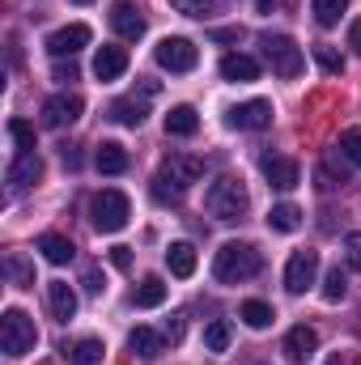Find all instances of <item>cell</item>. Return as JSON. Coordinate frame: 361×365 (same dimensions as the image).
<instances>
[{"label": "cell", "instance_id": "cb8c5ba5", "mask_svg": "<svg viewBox=\"0 0 361 365\" xmlns=\"http://www.w3.org/2000/svg\"><path fill=\"white\" fill-rule=\"evenodd\" d=\"M162 302H166V280L162 276H145L136 284V293H132V306H141V310H153Z\"/></svg>", "mask_w": 361, "mask_h": 365}, {"label": "cell", "instance_id": "ab89813d", "mask_svg": "<svg viewBox=\"0 0 361 365\" xmlns=\"http://www.w3.org/2000/svg\"><path fill=\"white\" fill-rule=\"evenodd\" d=\"M111 264H115L119 272H128V268H132V247H111Z\"/></svg>", "mask_w": 361, "mask_h": 365}, {"label": "cell", "instance_id": "7c38bea8", "mask_svg": "<svg viewBox=\"0 0 361 365\" xmlns=\"http://www.w3.org/2000/svg\"><path fill=\"white\" fill-rule=\"evenodd\" d=\"M315 349H319V331L315 327H306V323H298V327H289V336H285V361L289 365H306L315 357Z\"/></svg>", "mask_w": 361, "mask_h": 365}, {"label": "cell", "instance_id": "2e32d148", "mask_svg": "<svg viewBox=\"0 0 361 365\" xmlns=\"http://www.w3.org/2000/svg\"><path fill=\"white\" fill-rule=\"evenodd\" d=\"M39 179H43V158H39V153H21V158L9 166V187H13V191H26V187H34Z\"/></svg>", "mask_w": 361, "mask_h": 365}, {"label": "cell", "instance_id": "d6a6232c", "mask_svg": "<svg viewBox=\"0 0 361 365\" xmlns=\"http://www.w3.org/2000/svg\"><path fill=\"white\" fill-rule=\"evenodd\" d=\"M345 293H349V276L340 272V268H332L327 280H323V302H340Z\"/></svg>", "mask_w": 361, "mask_h": 365}, {"label": "cell", "instance_id": "74e56055", "mask_svg": "<svg viewBox=\"0 0 361 365\" xmlns=\"http://www.w3.org/2000/svg\"><path fill=\"white\" fill-rule=\"evenodd\" d=\"M345 264H349L353 272H361V234H349V238H345Z\"/></svg>", "mask_w": 361, "mask_h": 365}, {"label": "cell", "instance_id": "83f0119b", "mask_svg": "<svg viewBox=\"0 0 361 365\" xmlns=\"http://www.w3.org/2000/svg\"><path fill=\"white\" fill-rule=\"evenodd\" d=\"M238 319H243L247 327H255V331H264V327H268V323L276 319V314H272V306H268V302H243V310H238Z\"/></svg>", "mask_w": 361, "mask_h": 365}, {"label": "cell", "instance_id": "277c9868", "mask_svg": "<svg viewBox=\"0 0 361 365\" xmlns=\"http://www.w3.org/2000/svg\"><path fill=\"white\" fill-rule=\"evenodd\" d=\"M128 217H132V204H128V195L115 191V187L98 191L90 200V221H93L98 234H119V230L128 225Z\"/></svg>", "mask_w": 361, "mask_h": 365}, {"label": "cell", "instance_id": "3957f363", "mask_svg": "<svg viewBox=\"0 0 361 365\" xmlns=\"http://www.w3.org/2000/svg\"><path fill=\"white\" fill-rule=\"evenodd\" d=\"M204 208H208L217 221H243V217H247V208H251V195H247L243 179L221 175V179L204 191Z\"/></svg>", "mask_w": 361, "mask_h": 365}, {"label": "cell", "instance_id": "f35d334b", "mask_svg": "<svg viewBox=\"0 0 361 365\" xmlns=\"http://www.w3.org/2000/svg\"><path fill=\"white\" fill-rule=\"evenodd\" d=\"M51 77H56V81H64V86H68V81H77V77H81V68H77V64H73V60H68V64H64V60H56V68H51Z\"/></svg>", "mask_w": 361, "mask_h": 365}, {"label": "cell", "instance_id": "603a6c76", "mask_svg": "<svg viewBox=\"0 0 361 365\" xmlns=\"http://www.w3.org/2000/svg\"><path fill=\"white\" fill-rule=\"evenodd\" d=\"M39 251H43V259H47V264H56V268H60V264H68V259L77 255V247H73L64 234H43V238H39Z\"/></svg>", "mask_w": 361, "mask_h": 365}, {"label": "cell", "instance_id": "4dcf8cb0", "mask_svg": "<svg viewBox=\"0 0 361 365\" xmlns=\"http://www.w3.org/2000/svg\"><path fill=\"white\" fill-rule=\"evenodd\" d=\"M336 149H340V158H345L349 166H361V128H345Z\"/></svg>", "mask_w": 361, "mask_h": 365}, {"label": "cell", "instance_id": "836d02e7", "mask_svg": "<svg viewBox=\"0 0 361 365\" xmlns=\"http://www.w3.org/2000/svg\"><path fill=\"white\" fill-rule=\"evenodd\" d=\"M9 136L17 140L21 153H34V128H30L26 119H9Z\"/></svg>", "mask_w": 361, "mask_h": 365}, {"label": "cell", "instance_id": "f1b7e54d", "mask_svg": "<svg viewBox=\"0 0 361 365\" xmlns=\"http://www.w3.org/2000/svg\"><path fill=\"white\" fill-rule=\"evenodd\" d=\"M230 340H234V331H230V323H225V319H217V323H208V327H204V349H208V353H225V349H230Z\"/></svg>", "mask_w": 361, "mask_h": 365}, {"label": "cell", "instance_id": "60d3db41", "mask_svg": "<svg viewBox=\"0 0 361 365\" xmlns=\"http://www.w3.org/2000/svg\"><path fill=\"white\" fill-rule=\"evenodd\" d=\"M162 336H166L171 344H179V340H183V314H171V323H166V331H162Z\"/></svg>", "mask_w": 361, "mask_h": 365}, {"label": "cell", "instance_id": "f546056e", "mask_svg": "<svg viewBox=\"0 0 361 365\" xmlns=\"http://www.w3.org/2000/svg\"><path fill=\"white\" fill-rule=\"evenodd\" d=\"M310 9H315V21H319V26H336V21L345 17L349 0H310Z\"/></svg>", "mask_w": 361, "mask_h": 365}, {"label": "cell", "instance_id": "ac0fdd59", "mask_svg": "<svg viewBox=\"0 0 361 365\" xmlns=\"http://www.w3.org/2000/svg\"><path fill=\"white\" fill-rule=\"evenodd\" d=\"M128 349H132V357H141V361H158V357L166 353V336H158V331H149V327H136V331L128 336Z\"/></svg>", "mask_w": 361, "mask_h": 365}, {"label": "cell", "instance_id": "7bdbcfd3", "mask_svg": "<svg viewBox=\"0 0 361 365\" xmlns=\"http://www.w3.org/2000/svg\"><path fill=\"white\" fill-rule=\"evenodd\" d=\"M213 38H217V43H238V38H243V26H230V30H213Z\"/></svg>", "mask_w": 361, "mask_h": 365}, {"label": "cell", "instance_id": "9a60e30c", "mask_svg": "<svg viewBox=\"0 0 361 365\" xmlns=\"http://www.w3.org/2000/svg\"><path fill=\"white\" fill-rule=\"evenodd\" d=\"M93 73H98V81H119V77L128 73V51H123V47H98Z\"/></svg>", "mask_w": 361, "mask_h": 365}, {"label": "cell", "instance_id": "d590c367", "mask_svg": "<svg viewBox=\"0 0 361 365\" xmlns=\"http://www.w3.org/2000/svg\"><path fill=\"white\" fill-rule=\"evenodd\" d=\"M315 64H319L323 73H332V77L345 73V60H340V51H332V47H315Z\"/></svg>", "mask_w": 361, "mask_h": 365}, {"label": "cell", "instance_id": "7dc6e473", "mask_svg": "<svg viewBox=\"0 0 361 365\" xmlns=\"http://www.w3.org/2000/svg\"><path fill=\"white\" fill-rule=\"evenodd\" d=\"M327 365H349V361H345V357H340V353H336V357H327Z\"/></svg>", "mask_w": 361, "mask_h": 365}, {"label": "cell", "instance_id": "ee69618b", "mask_svg": "<svg viewBox=\"0 0 361 365\" xmlns=\"http://www.w3.org/2000/svg\"><path fill=\"white\" fill-rule=\"evenodd\" d=\"M60 158H64V166H68V170H77V166H81V153H77V145H64V149H60Z\"/></svg>", "mask_w": 361, "mask_h": 365}, {"label": "cell", "instance_id": "5bb4252c", "mask_svg": "<svg viewBox=\"0 0 361 365\" xmlns=\"http://www.w3.org/2000/svg\"><path fill=\"white\" fill-rule=\"evenodd\" d=\"M264 179H268V187H276V191H293L298 182H302V166L293 162V158H264Z\"/></svg>", "mask_w": 361, "mask_h": 365}, {"label": "cell", "instance_id": "1f68e13d", "mask_svg": "<svg viewBox=\"0 0 361 365\" xmlns=\"http://www.w3.org/2000/svg\"><path fill=\"white\" fill-rule=\"evenodd\" d=\"M315 187H319V191H336V187H345V170H336L332 162H319V166H315Z\"/></svg>", "mask_w": 361, "mask_h": 365}, {"label": "cell", "instance_id": "8d00e7d4", "mask_svg": "<svg viewBox=\"0 0 361 365\" xmlns=\"http://www.w3.org/2000/svg\"><path fill=\"white\" fill-rule=\"evenodd\" d=\"M4 272L13 276V284H34V268H30L21 255H9V259H4Z\"/></svg>", "mask_w": 361, "mask_h": 365}, {"label": "cell", "instance_id": "7a4b0ae2", "mask_svg": "<svg viewBox=\"0 0 361 365\" xmlns=\"http://www.w3.org/2000/svg\"><path fill=\"white\" fill-rule=\"evenodd\" d=\"M260 268H264V259H260V251L251 242H225L217 251V259H213V276L221 284H243V280L260 276Z\"/></svg>", "mask_w": 361, "mask_h": 365}, {"label": "cell", "instance_id": "c3c4849f", "mask_svg": "<svg viewBox=\"0 0 361 365\" xmlns=\"http://www.w3.org/2000/svg\"><path fill=\"white\" fill-rule=\"evenodd\" d=\"M73 4H93V0H73Z\"/></svg>", "mask_w": 361, "mask_h": 365}, {"label": "cell", "instance_id": "f6af8a7d", "mask_svg": "<svg viewBox=\"0 0 361 365\" xmlns=\"http://www.w3.org/2000/svg\"><path fill=\"white\" fill-rule=\"evenodd\" d=\"M349 47H353V51L361 56V17L353 21V30H349Z\"/></svg>", "mask_w": 361, "mask_h": 365}, {"label": "cell", "instance_id": "e575fe53", "mask_svg": "<svg viewBox=\"0 0 361 365\" xmlns=\"http://www.w3.org/2000/svg\"><path fill=\"white\" fill-rule=\"evenodd\" d=\"M171 9L183 13V17H208L217 9V0H171Z\"/></svg>", "mask_w": 361, "mask_h": 365}, {"label": "cell", "instance_id": "b9f144b4", "mask_svg": "<svg viewBox=\"0 0 361 365\" xmlns=\"http://www.w3.org/2000/svg\"><path fill=\"white\" fill-rule=\"evenodd\" d=\"M102 289H106V280L98 276V268H90V272H86V293H93V297H98Z\"/></svg>", "mask_w": 361, "mask_h": 365}, {"label": "cell", "instance_id": "8fae6325", "mask_svg": "<svg viewBox=\"0 0 361 365\" xmlns=\"http://www.w3.org/2000/svg\"><path fill=\"white\" fill-rule=\"evenodd\" d=\"M81 110H86V102H81L77 93H51V98L43 102V123H47V128H68V123L81 119Z\"/></svg>", "mask_w": 361, "mask_h": 365}, {"label": "cell", "instance_id": "8992f818", "mask_svg": "<svg viewBox=\"0 0 361 365\" xmlns=\"http://www.w3.org/2000/svg\"><path fill=\"white\" fill-rule=\"evenodd\" d=\"M260 47H264V60L272 64L276 77H298L306 68V56L289 34H272L268 30V34H260Z\"/></svg>", "mask_w": 361, "mask_h": 365}, {"label": "cell", "instance_id": "e0dca14e", "mask_svg": "<svg viewBox=\"0 0 361 365\" xmlns=\"http://www.w3.org/2000/svg\"><path fill=\"white\" fill-rule=\"evenodd\" d=\"M47 306H51V314H56L60 323H68V319L77 314V293H73V284H68V280H51V284H47Z\"/></svg>", "mask_w": 361, "mask_h": 365}, {"label": "cell", "instance_id": "9c48e42d", "mask_svg": "<svg viewBox=\"0 0 361 365\" xmlns=\"http://www.w3.org/2000/svg\"><path fill=\"white\" fill-rule=\"evenodd\" d=\"M225 119H230V128H238V132H264V128L272 123V102H264V98L238 102Z\"/></svg>", "mask_w": 361, "mask_h": 365}, {"label": "cell", "instance_id": "ba28073f", "mask_svg": "<svg viewBox=\"0 0 361 365\" xmlns=\"http://www.w3.org/2000/svg\"><path fill=\"white\" fill-rule=\"evenodd\" d=\"M319 276V251H293L285 264V289L289 293H306Z\"/></svg>", "mask_w": 361, "mask_h": 365}, {"label": "cell", "instance_id": "bcb514c9", "mask_svg": "<svg viewBox=\"0 0 361 365\" xmlns=\"http://www.w3.org/2000/svg\"><path fill=\"white\" fill-rule=\"evenodd\" d=\"M272 4H276V0H255V9H260V13H272Z\"/></svg>", "mask_w": 361, "mask_h": 365}, {"label": "cell", "instance_id": "4316f807", "mask_svg": "<svg viewBox=\"0 0 361 365\" xmlns=\"http://www.w3.org/2000/svg\"><path fill=\"white\" fill-rule=\"evenodd\" d=\"M302 225V208L298 204H276L268 212V230H276V234H293Z\"/></svg>", "mask_w": 361, "mask_h": 365}, {"label": "cell", "instance_id": "ffe728a7", "mask_svg": "<svg viewBox=\"0 0 361 365\" xmlns=\"http://www.w3.org/2000/svg\"><path fill=\"white\" fill-rule=\"evenodd\" d=\"M145 115H149L145 98H119V102H111V119H115V123H123V128H141V123H145Z\"/></svg>", "mask_w": 361, "mask_h": 365}, {"label": "cell", "instance_id": "44dd1931", "mask_svg": "<svg viewBox=\"0 0 361 365\" xmlns=\"http://www.w3.org/2000/svg\"><path fill=\"white\" fill-rule=\"evenodd\" d=\"M60 353H64V357H68L73 365H102V357H106V344H102V340H93V336H90V340L64 344Z\"/></svg>", "mask_w": 361, "mask_h": 365}, {"label": "cell", "instance_id": "5b68a950", "mask_svg": "<svg viewBox=\"0 0 361 365\" xmlns=\"http://www.w3.org/2000/svg\"><path fill=\"white\" fill-rule=\"evenodd\" d=\"M34 344H39L34 319L26 310H4V319H0V349H4V357H26V353H34Z\"/></svg>", "mask_w": 361, "mask_h": 365}, {"label": "cell", "instance_id": "d4e9b609", "mask_svg": "<svg viewBox=\"0 0 361 365\" xmlns=\"http://www.w3.org/2000/svg\"><path fill=\"white\" fill-rule=\"evenodd\" d=\"M166 264H171V276L187 280V276L195 272V247H191V242H171V251H166Z\"/></svg>", "mask_w": 361, "mask_h": 365}, {"label": "cell", "instance_id": "7402d4cb", "mask_svg": "<svg viewBox=\"0 0 361 365\" xmlns=\"http://www.w3.org/2000/svg\"><path fill=\"white\" fill-rule=\"evenodd\" d=\"M221 77L243 86V81H255V77H260V64H255L251 56H238V51H234V56H225V60H221Z\"/></svg>", "mask_w": 361, "mask_h": 365}, {"label": "cell", "instance_id": "6da1fadb", "mask_svg": "<svg viewBox=\"0 0 361 365\" xmlns=\"http://www.w3.org/2000/svg\"><path fill=\"white\" fill-rule=\"evenodd\" d=\"M204 175V162L200 158H191V153H171L166 162H162V170L153 175V200L158 204H179L183 195L200 182Z\"/></svg>", "mask_w": 361, "mask_h": 365}, {"label": "cell", "instance_id": "4fadbf2b", "mask_svg": "<svg viewBox=\"0 0 361 365\" xmlns=\"http://www.w3.org/2000/svg\"><path fill=\"white\" fill-rule=\"evenodd\" d=\"M145 26H149V21H145V13H141L132 0H115V4H111V30H115L119 38H141Z\"/></svg>", "mask_w": 361, "mask_h": 365}, {"label": "cell", "instance_id": "484cf974", "mask_svg": "<svg viewBox=\"0 0 361 365\" xmlns=\"http://www.w3.org/2000/svg\"><path fill=\"white\" fill-rule=\"evenodd\" d=\"M195 128H200V115L191 106H171V115H166V132L171 136H195Z\"/></svg>", "mask_w": 361, "mask_h": 365}, {"label": "cell", "instance_id": "52a82bcc", "mask_svg": "<svg viewBox=\"0 0 361 365\" xmlns=\"http://www.w3.org/2000/svg\"><path fill=\"white\" fill-rule=\"evenodd\" d=\"M153 60L166 68V73H191L195 64H200V51H195V43L191 38H162L158 47H153Z\"/></svg>", "mask_w": 361, "mask_h": 365}, {"label": "cell", "instance_id": "d6986e66", "mask_svg": "<svg viewBox=\"0 0 361 365\" xmlns=\"http://www.w3.org/2000/svg\"><path fill=\"white\" fill-rule=\"evenodd\" d=\"M93 166H98L102 175H123V170H128V149L115 145V140H102L98 153H93Z\"/></svg>", "mask_w": 361, "mask_h": 365}, {"label": "cell", "instance_id": "30bf717a", "mask_svg": "<svg viewBox=\"0 0 361 365\" xmlns=\"http://www.w3.org/2000/svg\"><path fill=\"white\" fill-rule=\"evenodd\" d=\"M81 47H90V26L86 21H73V26H60L56 34H47V51L56 56V60H73Z\"/></svg>", "mask_w": 361, "mask_h": 365}]
</instances>
